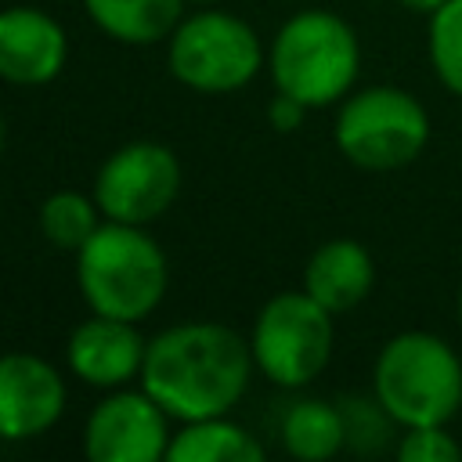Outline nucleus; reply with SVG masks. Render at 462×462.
<instances>
[{"label":"nucleus","mask_w":462,"mask_h":462,"mask_svg":"<svg viewBox=\"0 0 462 462\" xmlns=\"http://www.w3.org/2000/svg\"><path fill=\"white\" fill-rule=\"evenodd\" d=\"M455 314H458V325H462V285H458V300H455Z\"/></svg>","instance_id":"obj_23"},{"label":"nucleus","mask_w":462,"mask_h":462,"mask_svg":"<svg viewBox=\"0 0 462 462\" xmlns=\"http://www.w3.org/2000/svg\"><path fill=\"white\" fill-rule=\"evenodd\" d=\"M144 350L148 339L141 336L137 321L90 310V318H83L65 339V365L79 383L94 390H116L141 379Z\"/></svg>","instance_id":"obj_11"},{"label":"nucleus","mask_w":462,"mask_h":462,"mask_svg":"<svg viewBox=\"0 0 462 462\" xmlns=\"http://www.w3.org/2000/svg\"><path fill=\"white\" fill-rule=\"evenodd\" d=\"M72 256L83 303L105 318L144 321L170 289V260L141 224L101 220Z\"/></svg>","instance_id":"obj_2"},{"label":"nucleus","mask_w":462,"mask_h":462,"mask_svg":"<svg viewBox=\"0 0 462 462\" xmlns=\"http://www.w3.org/2000/svg\"><path fill=\"white\" fill-rule=\"evenodd\" d=\"M332 318L336 314L325 310L303 289H285L271 296L256 310L249 328V350L256 372L282 390L310 386L332 361V346H336Z\"/></svg>","instance_id":"obj_7"},{"label":"nucleus","mask_w":462,"mask_h":462,"mask_svg":"<svg viewBox=\"0 0 462 462\" xmlns=\"http://www.w3.org/2000/svg\"><path fill=\"white\" fill-rule=\"evenodd\" d=\"M90 195L105 220L148 227L180 195V159L162 141H130L97 166Z\"/></svg>","instance_id":"obj_8"},{"label":"nucleus","mask_w":462,"mask_h":462,"mask_svg":"<svg viewBox=\"0 0 462 462\" xmlns=\"http://www.w3.org/2000/svg\"><path fill=\"white\" fill-rule=\"evenodd\" d=\"M332 141L350 166L365 173H393L411 166L430 144V112L404 87H357L336 108Z\"/></svg>","instance_id":"obj_5"},{"label":"nucleus","mask_w":462,"mask_h":462,"mask_svg":"<svg viewBox=\"0 0 462 462\" xmlns=\"http://www.w3.org/2000/svg\"><path fill=\"white\" fill-rule=\"evenodd\" d=\"M166 458L170 462H260L263 444L253 430H245L231 415H209V419L177 422Z\"/></svg>","instance_id":"obj_15"},{"label":"nucleus","mask_w":462,"mask_h":462,"mask_svg":"<svg viewBox=\"0 0 462 462\" xmlns=\"http://www.w3.org/2000/svg\"><path fill=\"white\" fill-rule=\"evenodd\" d=\"M393 455L401 462H458L462 458V444L455 440V433H448V422L440 426H408L401 430Z\"/></svg>","instance_id":"obj_20"},{"label":"nucleus","mask_w":462,"mask_h":462,"mask_svg":"<svg viewBox=\"0 0 462 462\" xmlns=\"http://www.w3.org/2000/svg\"><path fill=\"white\" fill-rule=\"evenodd\" d=\"M267 51L256 29L217 4L184 14L166 40L170 76L195 94H235L256 79Z\"/></svg>","instance_id":"obj_6"},{"label":"nucleus","mask_w":462,"mask_h":462,"mask_svg":"<svg viewBox=\"0 0 462 462\" xmlns=\"http://www.w3.org/2000/svg\"><path fill=\"white\" fill-rule=\"evenodd\" d=\"M188 0H83L94 29L116 43H162L184 18Z\"/></svg>","instance_id":"obj_14"},{"label":"nucleus","mask_w":462,"mask_h":462,"mask_svg":"<svg viewBox=\"0 0 462 462\" xmlns=\"http://www.w3.org/2000/svg\"><path fill=\"white\" fill-rule=\"evenodd\" d=\"M339 408H343V426H346V448L350 451L375 455V451H383L390 444V433L401 430L386 415V408L375 401V393H368V397H361V393L343 397Z\"/></svg>","instance_id":"obj_19"},{"label":"nucleus","mask_w":462,"mask_h":462,"mask_svg":"<svg viewBox=\"0 0 462 462\" xmlns=\"http://www.w3.org/2000/svg\"><path fill=\"white\" fill-rule=\"evenodd\" d=\"M188 4H199V7H209V4H220V0H188Z\"/></svg>","instance_id":"obj_24"},{"label":"nucleus","mask_w":462,"mask_h":462,"mask_svg":"<svg viewBox=\"0 0 462 462\" xmlns=\"http://www.w3.org/2000/svg\"><path fill=\"white\" fill-rule=\"evenodd\" d=\"M372 393L401 430L451 422L462 411V357L437 332H397L375 354Z\"/></svg>","instance_id":"obj_4"},{"label":"nucleus","mask_w":462,"mask_h":462,"mask_svg":"<svg viewBox=\"0 0 462 462\" xmlns=\"http://www.w3.org/2000/svg\"><path fill=\"white\" fill-rule=\"evenodd\" d=\"M256 372L249 336L220 321H180L148 339L141 386L173 422L231 415Z\"/></svg>","instance_id":"obj_1"},{"label":"nucleus","mask_w":462,"mask_h":462,"mask_svg":"<svg viewBox=\"0 0 462 462\" xmlns=\"http://www.w3.org/2000/svg\"><path fill=\"white\" fill-rule=\"evenodd\" d=\"M170 422L166 408L144 386H116L90 408L83 451L90 462H159L173 437Z\"/></svg>","instance_id":"obj_9"},{"label":"nucleus","mask_w":462,"mask_h":462,"mask_svg":"<svg viewBox=\"0 0 462 462\" xmlns=\"http://www.w3.org/2000/svg\"><path fill=\"white\" fill-rule=\"evenodd\" d=\"M65 375L40 354H0V444L43 437L65 415Z\"/></svg>","instance_id":"obj_10"},{"label":"nucleus","mask_w":462,"mask_h":462,"mask_svg":"<svg viewBox=\"0 0 462 462\" xmlns=\"http://www.w3.org/2000/svg\"><path fill=\"white\" fill-rule=\"evenodd\" d=\"M393 4H401V7L411 11V14H426V18H430L444 0H393Z\"/></svg>","instance_id":"obj_22"},{"label":"nucleus","mask_w":462,"mask_h":462,"mask_svg":"<svg viewBox=\"0 0 462 462\" xmlns=\"http://www.w3.org/2000/svg\"><path fill=\"white\" fill-rule=\"evenodd\" d=\"M0 155H4V116H0Z\"/></svg>","instance_id":"obj_25"},{"label":"nucleus","mask_w":462,"mask_h":462,"mask_svg":"<svg viewBox=\"0 0 462 462\" xmlns=\"http://www.w3.org/2000/svg\"><path fill=\"white\" fill-rule=\"evenodd\" d=\"M267 72L274 90L292 94L307 108L339 105L357 87L361 40L336 11H296L278 25L267 47Z\"/></svg>","instance_id":"obj_3"},{"label":"nucleus","mask_w":462,"mask_h":462,"mask_svg":"<svg viewBox=\"0 0 462 462\" xmlns=\"http://www.w3.org/2000/svg\"><path fill=\"white\" fill-rule=\"evenodd\" d=\"M426 54L437 83L462 97V0H444L426 25Z\"/></svg>","instance_id":"obj_18"},{"label":"nucleus","mask_w":462,"mask_h":462,"mask_svg":"<svg viewBox=\"0 0 462 462\" xmlns=\"http://www.w3.org/2000/svg\"><path fill=\"white\" fill-rule=\"evenodd\" d=\"M69 58V36L40 7L14 4L0 11V79L11 87H47Z\"/></svg>","instance_id":"obj_12"},{"label":"nucleus","mask_w":462,"mask_h":462,"mask_svg":"<svg viewBox=\"0 0 462 462\" xmlns=\"http://www.w3.org/2000/svg\"><path fill=\"white\" fill-rule=\"evenodd\" d=\"M300 289L325 310L346 314L375 289V260L357 238H328L307 256Z\"/></svg>","instance_id":"obj_13"},{"label":"nucleus","mask_w":462,"mask_h":462,"mask_svg":"<svg viewBox=\"0 0 462 462\" xmlns=\"http://www.w3.org/2000/svg\"><path fill=\"white\" fill-rule=\"evenodd\" d=\"M101 220H105V213H101L97 199L87 191H76V188L51 191L40 202V235L54 249H65V253H76L101 227Z\"/></svg>","instance_id":"obj_17"},{"label":"nucleus","mask_w":462,"mask_h":462,"mask_svg":"<svg viewBox=\"0 0 462 462\" xmlns=\"http://www.w3.org/2000/svg\"><path fill=\"white\" fill-rule=\"evenodd\" d=\"M282 448L300 462H325L346 448L343 408L325 397H300L285 408L278 426Z\"/></svg>","instance_id":"obj_16"},{"label":"nucleus","mask_w":462,"mask_h":462,"mask_svg":"<svg viewBox=\"0 0 462 462\" xmlns=\"http://www.w3.org/2000/svg\"><path fill=\"white\" fill-rule=\"evenodd\" d=\"M307 112H310V108H307L303 101H296L292 94H282V90H274V97H271V105H267V119H271V126L282 130V134L300 130L303 119H307Z\"/></svg>","instance_id":"obj_21"}]
</instances>
